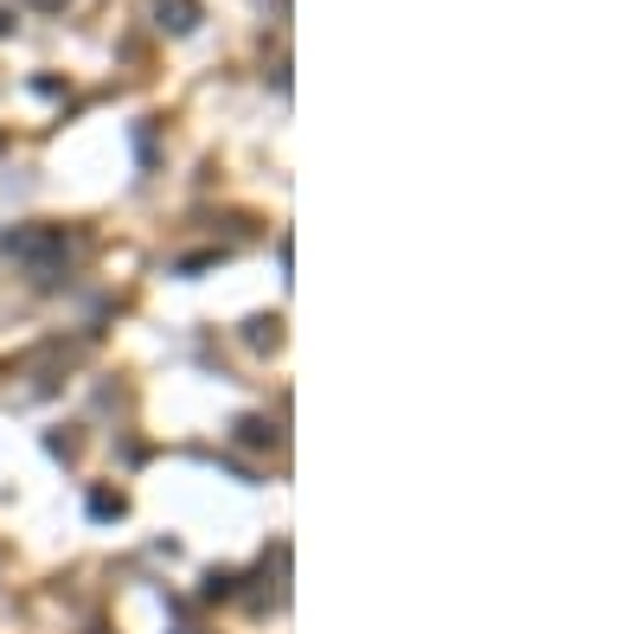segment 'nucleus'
Segmentation results:
<instances>
[{
  "mask_svg": "<svg viewBox=\"0 0 641 634\" xmlns=\"http://www.w3.org/2000/svg\"><path fill=\"white\" fill-rule=\"evenodd\" d=\"M0 251L20 263H33L38 276H52L58 263L71 257V237H65V224H13L7 237H0Z\"/></svg>",
  "mask_w": 641,
  "mask_h": 634,
  "instance_id": "nucleus-1",
  "label": "nucleus"
},
{
  "mask_svg": "<svg viewBox=\"0 0 641 634\" xmlns=\"http://www.w3.org/2000/svg\"><path fill=\"white\" fill-rule=\"evenodd\" d=\"M192 20H199V0H161V26L167 33H192Z\"/></svg>",
  "mask_w": 641,
  "mask_h": 634,
  "instance_id": "nucleus-2",
  "label": "nucleus"
},
{
  "mask_svg": "<svg viewBox=\"0 0 641 634\" xmlns=\"http://www.w3.org/2000/svg\"><path fill=\"white\" fill-rule=\"evenodd\" d=\"M122 493H90V520H122Z\"/></svg>",
  "mask_w": 641,
  "mask_h": 634,
  "instance_id": "nucleus-3",
  "label": "nucleus"
},
{
  "mask_svg": "<svg viewBox=\"0 0 641 634\" xmlns=\"http://www.w3.org/2000/svg\"><path fill=\"white\" fill-rule=\"evenodd\" d=\"M237 436H244V443H251V448H264V443H276V430H269L264 416H244V423H237Z\"/></svg>",
  "mask_w": 641,
  "mask_h": 634,
  "instance_id": "nucleus-4",
  "label": "nucleus"
},
{
  "mask_svg": "<svg viewBox=\"0 0 641 634\" xmlns=\"http://www.w3.org/2000/svg\"><path fill=\"white\" fill-rule=\"evenodd\" d=\"M244 340H251V346H276V321H251Z\"/></svg>",
  "mask_w": 641,
  "mask_h": 634,
  "instance_id": "nucleus-5",
  "label": "nucleus"
},
{
  "mask_svg": "<svg viewBox=\"0 0 641 634\" xmlns=\"http://www.w3.org/2000/svg\"><path fill=\"white\" fill-rule=\"evenodd\" d=\"M13 33V13H7V7H0V38Z\"/></svg>",
  "mask_w": 641,
  "mask_h": 634,
  "instance_id": "nucleus-6",
  "label": "nucleus"
}]
</instances>
